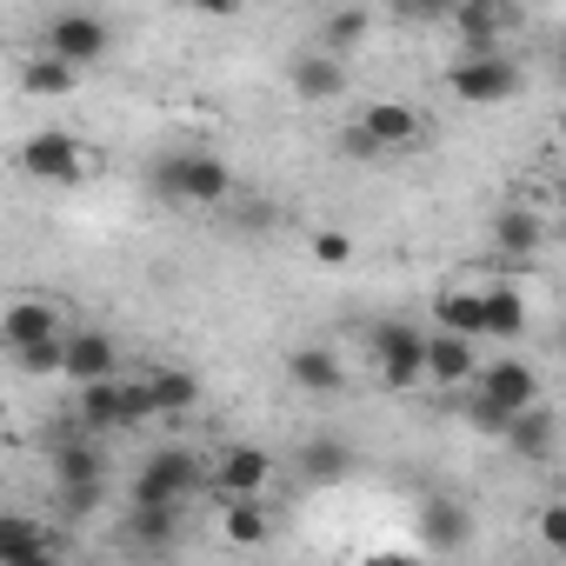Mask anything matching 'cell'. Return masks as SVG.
Listing matches in <instances>:
<instances>
[{
  "mask_svg": "<svg viewBox=\"0 0 566 566\" xmlns=\"http://www.w3.org/2000/svg\"><path fill=\"white\" fill-rule=\"evenodd\" d=\"M500 440L513 447V460H553V413H546L539 400H526V407L506 413Z\"/></svg>",
  "mask_w": 566,
  "mask_h": 566,
  "instance_id": "obj_11",
  "label": "cell"
},
{
  "mask_svg": "<svg viewBox=\"0 0 566 566\" xmlns=\"http://www.w3.org/2000/svg\"><path fill=\"white\" fill-rule=\"evenodd\" d=\"M193 486H200V460L187 447H160L134 480V506H187Z\"/></svg>",
  "mask_w": 566,
  "mask_h": 566,
  "instance_id": "obj_5",
  "label": "cell"
},
{
  "mask_svg": "<svg viewBox=\"0 0 566 566\" xmlns=\"http://www.w3.org/2000/svg\"><path fill=\"white\" fill-rule=\"evenodd\" d=\"M213 480H220V493H266L273 453H266V447H227V453L213 460Z\"/></svg>",
  "mask_w": 566,
  "mask_h": 566,
  "instance_id": "obj_14",
  "label": "cell"
},
{
  "mask_svg": "<svg viewBox=\"0 0 566 566\" xmlns=\"http://www.w3.org/2000/svg\"><path fill=\"white\" fill-rule=\"evenodd\" d=\"M154 200L160 207H220L233 200V167L220 154H200V147H180V154H160L154 160Z\"/></svg>",
  "mask_w": 566,
  "mask_h": 566,
  "instance_id": "obj_1",
  "label": "cell"
},
{
  "mask_svg": "<svg viewBox=\"0 0 566 566\" xmlns=\"http://www.w3.org/2000/svg\"><path fill=\"white\" fill-rule=\"evenodd\" d=\"M394 8H400L407 21H447V14H453V0H394Z\"/></svg>",
  "mask_w": 566,
  "mask_h": 566,
  "instance_id": "obj_32",
  "label": "cell"
},
{
  "mask_svg": "<svg viewBox=\"0 0 566 566\" xmlns=\"http://www.w3.org/2000/svg\"><path fill=\"white\" fill-rule=\"evenodd\" d=\"M360 127H367V140H374L380 154L427 140V120H420V107H407V101H367V107H360Z\"/></svg>",
  "mask_w": 566,
  "mask_h": 566,
  "instance_id": "obj_8",
  "label": "cell"
},
{
  "mask_svg": "<svg viewBox=\"0 0 566 566\" xmlns=\"http://www.w3.org/2000/svg\"><path fill=\"white\" fill-rule=\"evenodd\" d=\"M48 334H61V321H54V301H14L8 314H0V340L8 347H28V340H48Z\"/></svg>",
  "mask_w": 566,
  "mask_h": 566,
  "instance_id": "obj_18",
  "label": "cell"
},
{
  "mask_svg": "<svg viewBox=\"0 0 566 566\" xmlns=\"http://www.w3.org/2000/svg\"><path fill=\"white\" fill-rule=\"evenodd\" d=\"M447 87H453L467 107H500V101H513V94H520V61H513L506 48L460 54V61H453V74H447Z\"/></svg>",
  "mask_w": 566,
  "mask_h": 566,
  "instance_id": "obj_3",
  "label": "cell"
},
{
  "mask_svg": "<svg viewBox=\"0 0 566 566\" xmlns=\"http://www.w3.org/2000/svg\"><path fill=\"white\" fill-rule=\"evenodd\" d=\"M61 334H48V340H28V347H14V360L28 367V374H61Z\"/></svg>",
  "mask_w": 566,
  "mask_h": 566,
  "instance_id": "obj_31",
  "label": "cell"
},
{
  "mask_svg": "<svg viewBox=\"0 0 566 566\" xmlns=\"http://www.w3.org/2000/svg\"><path fill=\"white\" fill-rule=\"evenodd\" d=\"M473 367H480V360H473V340H467V334H447V327L427 334V380H440V387L460 394V387L473 380Z\"/></svg>",
  "mask_w": 566,
  "mask_h": 566,
  "instance_id": "obj_13",
  "label": "cell"
},
{
  "mask_svg": "<svg viewBox=\"0 0 566 566\" xmlns=\"http://www.w3.org/2000/svg\"><path fill=\"white\" fill-rule=\"evenodd\" d=\"M140 380H147V394H154V413H180V407H193V400H200V380H193V374L154 367V374H140Z\"/></svg>",
  "mask_w": 566,
  "mask_h": 566,
  "instance_id": "obj_26",
  "label": "cell"
},
{
  "mask_svg": "<svg viewBox=\"0 0 566 566\" xmlns=\"http://www.w3.org/2000/svg\"><path fill=\"white\" fill-rule=\"evenodd\" d=\"M193 8H200V14H213V21H227V14H240V8H247V0H193Z\"/></svg>",
  "mask_w": 566,
  "mask_h": 566,
  "instance_id": "obj_36",
  "label": "cell"
},
{
  "mask_svg": "<svg viewBox=\"0 0 566 566\" xmlns=\"http://www.w3.org/2000/svg\"><path fill=\"white\" fill-rule=\"evenodd\" d=\"M287 380L301 394H340L347 387V367L334 360V347H301V354H287Z\"/></svg>",
  "mask_w": 566,
  "mask_h": 566,
  "instance_id": "obj_16",
  "label": "cell"
},
{
  "mask_svg": "<svg viewBox=\"0 0 566 566\" xmlns=\"http://www.w3.org/2000/svg\"><path fill=\"white\" fill-rule=\"evenodd\" d=\"M447 21H453L467 54H486V48H500V34H513V8H506V0H453Z\"/></svg>",
  "mask_w": 566,
  "mask_h": 566,
  "instance_id": "obj_7",
  "label": "cell"
},
{
  "mask_svg": "<svg viewBox=\"0 0 566 566\" xmlns=\"http://www.w3.org/2000/svg\"><path fill=\"white\" fill-rule=\"evenodd\" d=\"M301 473L321 480V486H334V480L354 473V447H347V440H307V447H301Z\"/></svg>",
  "mask_w": 566,
  "mask_h": 566,
  "instance_id": "obj_25",
  "label": "cell"
},
{
  "mask_svg": "<svg viewBox=\"0 0 566 566\" xmlns=\"http://www.w3.org/2000/svg\"><path fill=\"white\" fill-rule=\"evenodd\" d=\"M480 314H486V340H506V347H513V340L526 334V301H520L513 287H486V294H480Z\"/></svg>",
  "mask_w": 566,
  "mask_h": 566,
  "instance_id": "obj_24",
  "label": "cell"
},
{
  "mask_svg": "<svg viewBox=\"0 0 566 566\" xmlns=\"http://www.w3.org/2000/svg\"><path fill=\"white\" fill-rule=\"evenodd\" d=\"M307 253H314L321 266H354V233H347V227H314V233H307Z\"/></svg>",
  "mask_w": 566,
  "mask_h": 566,
  "instance_id": "obj_30",
  "label": "cell"
},
{
  "mask_svg": "<svg viewBox=\"0 0 566 566\" xmlns=\"http://www.w3.org/2000/svg\"><path fill=\"white\" fill-rule=\"evenodd\" d=\"M174 526H180V506H134L127 539L147 546V553H160V546H174Z\"/></svg>",
  "mask_w": 566,
  "mask_h": 566,
  "instance_id": "obj_27",
  "label": "cell"
},
{
  "mask_svg": "<svg viewBox=\"0 0 566 566\" xmlns=\"http://www.w3.org/2000/svg\"><path fill=\"white\" fill-rule=\"evenodd\" d=\"M539 533H546L553 553H566V506H546V513H539Z\"/></svg>",
  "mask_w": 566,
  "mask_h": 566,
  "instance_id": "obj_33",
  "label": "cell"
},
{
  "mask_svg": "<svg viewBox=\"0 0 566 566\" xmlns=\"http://www.w3.org/2000/svg\"><path fill=\"white\" fill-rule=\"evenodd\" d=\"M473 400H467V420L480 427V433H500L506 427V413L513 407H526V400H539V374L526 367V360H493V367H473Z\"/></svg>",
  "mask_w": 566,
  "mask_h": 566,
  "instance_id": "obj_2",
  "label": "cell"
},
{
  "mask_svg": "<svg viewBox=\"0 0 566 566\" xmlns=\"http://www.w3.org/2000/svg\"><path fill=\"white\" fill-rule=\"evenodd\" d=\"M493 247H500V253H513V260L539 253V247H546V227H539V213H533V207H506V213L493 220Z\"/></svg>",
  "mask_w": 566,
  "mask_h": 566,
  "instance_id": "obj_19",
  "label": "cell"
},
{
  "mask_svg": "<svg viewBox=\"0 0 566 566\" xmlns=\"http://www.w3.org/2000/svg\"><path fill=\"white\" fill-rule=\"evenodd\" d=\"M0 407H8V400H0Z\"/></svg>",
  "mask_w": 566,
  "mask_h": 566,
  "instance_id": "obj_38",
  "label": "cell"
},
{
  "mask_svg": "<svg viewBox=\"0 0 566 566\" xmlns=\"http://www.w3.org/2000/svg\"><path fill=\"white\" fill-rule=\"evenodd\" d=\"M294 94H301V101H340V94H347V61H340V54H321V48L301 54V61H294Z\"/></svg>",
  "mask_w": 566,
  "mask_h": 566,
  "instance_id": "obj_15",
  "label": "cell"
},
{
  "mask_svg": "<svg viewBox=\"0 0 566 566\" xmlns=\"http://www.w3.org/2000/svg\"><path fill=\"white\" fill-rule=\"evenodd\" d=\"M74 87H81V67L61 61V54H34L21 67V94H34V101H67Z\"/></svg>",
  "mask_w": 566,
  "mask_h": 566,
  "instance_id": "obj_17",
  "label": "cell"
},
{
  "mask_svg": "<svg viewBox=\"0 0 566 566\" xmlns=\"http://www.w3.org/2000/svg\"><path fill=\"white\" fill-rule=\"evenodd\" d=\"M114 367H120V347H114L107 334H94V327H87V334H74V340L61 347V374H67L74 387H81V380H107Z\"/></svg>",
  "mask_w": 566,
  "mask_h": 566,
  "instance_id": "obj_12",
  "label": "cell"
},
{
  "mask_svg": "<svg viewBox=\"0 0 566 566\" xmlns=\"http://www.w3.org/2000/svg\"><path fill=\"white\" fill-rule=\"evenodd\" d=\"M367 354H374V374H380L387 387L427 380V334H420L413 321H380L374 340H367Z\"/></svg>",
  "mask_w": 566,
  "mask_h": 566,
  "instance_id": "obj_4",
  "label": "cell"
},
{
  "mask_svg": "<svg viewBox=\"0 0 566 566\" xmlns=\"http://www.w3.org/2000/svg\"><path fill=\"white\" fill-rule=\"evenodd\" d=\"M340 154H354V160H374V154H380V147H374V140H367V127H360V120H354V127H347V134H340Z\"/></svg>",
  "mask_w": 566,
  "mask_h": 566,
  "instance_id": "obj_34",
  "label": "cell"
},
{
  "mask_svg": "<svg viewBox=\"0 0 566 566\" xmlns=\"http://www.w3.org/2000/svg\"><path fill=\"white\" fill-rule=\"evenodd\" d=\"M220 533L233 539V546H266V506H260V493H227V513H220Z\"/></svg>",
  "mask_w": 566,
  "mask_h": 566,
  "instance_id": "obj_22",
  "label": "cell"
},
{
  "mask_svg": "<svg viewBox=\"0 0 566 566\" xmlns=\"http://www.w3.org/2000/svg\"><path fill=\"white\" fill-rule=\"evenodd\" d=\"M334 8H367V0H334Z\"/></svg>",
  "mask_w": 566,
  "mask_h": 566,
  "instance_id": "obj_37",
  "label": "cell"
},
{
  "mask_svg": "<svg viewBox=\"0 0 566 566\" xmlns=\"http://www.w3.org/2000/svg\"><path fill=\"white\" fill-rule=\"evenodd\" d=\"M61 500H67L74 513H94V506H101V480H94V486H61Z\"/></svg>",
  "mask_w": 566,
  "mask_h": 566,
  "instance_id": "obj_35",
  "label": "cell"
},
{
  "mask_svg": "<svg viewBox=\"0 0 566 566\" xmlns=\"http://www.w3.org/2000/svg\"><path fill=\"white\" fill-rule=\"evenodd\" d=\"M81 427H87V433L127 427V413H120V380H114V374H107V380H81Z\"/></svg>",
  "mask_w": 566,
  "mask_h": 566,
  "instance_id": "obj_21",
  "label": "cell"
},
{
  "mask_svg": "<svg viewBox=\"0 0 566 566\" xmlns=\"http://www.w3.org/2000/svg\"><path fill=\"white\" fill-rule=\"evenodd\" d=\"M360 41H367V8H334V21L321 28V54H340L347 61Z\"/></svg>",
  "mask_w": 566,
  "mask_h": 566,
  "instance_id": "obj_28",
  "label": "cell"
},
{
  "mask_svg": "<svg viewBox=\"0 0 566 566\" xmlns=\"http://www.w3.org/2000/svg\"><path fill=\"white\" fill-rule=\"evenodd\" d=\"M54 473H61V486H94V480L107 473V460H101L87 440H67V447L54 453Z\"/></svg>",
  "mask_w": 566,
  "mask_h": 566,
  "instance_id": "obj_29",
  "label": "cell"
},
{
  "mask_svg": "<svg viewBox=\"0 0 566 566\" xmlns=\"http://www.w3.org/2000/svg\"><path fill=\"white\" fill-rule=\"evenodd\" d=\"M54 553H61V539L34 513H0V566H41Z\"/></svg>",
  "mask_w": 566,
  "mask_h": 566,
  "instance_id": "obj_9",
  "label": "cell"
},
{
  "mask_svg": "<svg viewBox=\"0 0 566 566\" xmlns=\"http://www.w3.org/2000/svg\"><path fill=\"white\" fill-rule=\"evenodd\" d=\"M21 167H28L34 180H54V187L87 180V154H81V140H74V134H61V127L34 134V140L21 147Z\"/></svg>",
  "mask_w": 566,
  "mask_h": 566,
  "instance_id": "obj_6",
  "label": "cell"
},
{
  "mask_svg": "<svg viewBox=\"0 0 566 566\" xmlns=\"http://www.w3.org/2000/svg\"><path fill=\"white\" fill-rule=\"evenodd\" d=\"M420 533H427V546H433V553H460V546H467V533H473V520H467L453 500H427V506H420Z\"/></svg>",
  "mask_w": 566,
  "mask_h": 566,
  "instance_id": "obj_23",
  "label": "cell"
},
{
  "mask_svg": "<svg viewBox=\"0 0 566 566\" xmlns=\"http://www.w3.org/2000/svg\"><path fill=\"white\" fill-rule=\"evenodd\" d=\"M433 321H440L447 334L486 340V314H480V294H473V287H447V294H433Z\"/></svg>",
  "mask_w": 566,
  "mask_h": 566,
  "instance_id": "obj_20",
  "label": "cell"
},
{
  "mask_svg": "<svg viewBox=\"0 0 566 566\" xmlns=\"http://www.w3.org/2000/svg\"><path fill=\"white\" fill-rule=\"evenodd\" d=\"M48 54L74 61V67H94V61L107 54V21H101V14H61V21L48 28Z\"/></svg>",
  "mask_w": 566,
  "mask_h": 566,
  "instance_id": "obj_10",
  "label": "cell"
}]
</instances>
